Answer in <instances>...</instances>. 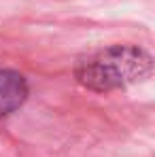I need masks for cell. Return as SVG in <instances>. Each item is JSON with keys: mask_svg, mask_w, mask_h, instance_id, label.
Masks as SVG:
<instances>
[{"mask_svg": "<svg viewBox=\"0 0 155 157\" xmlns=\"http://www.w3.org/2000/svg\"><path fill=\"white\" fill-rule=\"evenodd\" d=\"M28 96V85L21 75L0 70V117L17 110Z\"/></svg>", "mask_w": 155, "mask_h": 157, "instance_id": "7a4b0ae2", "label": "cell"}, {"mask_svg": "<svg viewBox=\"0 0 155 157\" xmlns=\"http://www.w3.org/2000/svg\"><path fill=\"white\" fill-rule=\"evenodd\" d=\"M151 70V57L134 47H110L83 59L77 78L89 89L108 91L130 85Z\"/></svg>", "mask_w": 155, "mask_h": 157, "instance_id": "6da1fadb", "label": "cell"}]
</instances>
